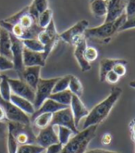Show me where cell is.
<instances>
[{
  "label": "cell",
  "mask_w": 135,
  "mask_h": 153,
  "mask_svg": "<svg viewBox=\"0 0 135 153\" xmlns=\"http://www.w3.org/2000/svg\"><path fill=\"white\" fill-rule=\"evenodd\" d=\"M121 94V88L118 86H113L109 95L100 103L95 105L91 111H89L88 115L85 117L83 128L85 129L89 126H93V125H98L104 120H105L106 117L109 115L111 110L113 109L114 105L120 100Z\"/></svg>",
  "instance_id": "6da1fadb"
},
{
  "label": "cell",
  "mask_w": 135,
  "mask_h": 153,
  "mask_svg": "<svg viewBox=\"0 0 135 153\" xmlns=\"http://www.w3.org/2000/svg\"><path fill=\"white\" fill-rule=\"evenodd\" d=\"M97 126L98 125L89 126L75 134L63 147L61 153H84L90 141L95 137Z\"/></svg>",
  "instance_id": "7a4b0ae2"
},
{
  "label": "cell",
  "mask_w": 135,
  "mask_h": 153,
  "mask_svg": "<svg viewBox=\"0 0 135 153\" xmlns=\"http://www.w3.org/2000/svg\"><path fill=\"white\" fill-rule=\"evenodd\" d=\"M126 21V15L125 13L121 15L119 19H117L113 22H104L100 26L93 27V28H87L84 32L85 38H93V39H98L107 41L110 40V38L113 35L119 32V29L120 26L124 23Z\"/></svg>",
  "instance_id": "3957f363"
},
{
  "label": "cell",
  "mask_w": 135,
  "mask_h": 153,
  "mask_svg": "<svg viewBox=\"0 0 135 153\" xmlns=\"http://www.w3.org/2000/svg\"><path fill=\"white\" fill-rule=\"evenodd\" d=\"M37 39L44 45V49L43 52V55L44 59H47L50 53L57 46L59 39V33H58L56 29L55 22L52 20L51 22L44 28L37 36Z\"/></svg>",
  "instance_id": "277c9868"
},
{
  "label": "cell",
  "mask_w": 135,
  "mask_h": 153,
  "mask_svg": "<svg viewBox=\"0 0 135 153\" xmlns=\"http://www.w3.org/2000/svg\"><path fill=\"white\" fill-rule=\"evenodd\" d=\"M59 77L51 78V79H42L40 78L38 85L35 89V97L33 101L34 110H38L40 106L44 103V100L49 98L50 95L53 92V88Z\"/></svg>",
  "instance_id": "5b68a950"
},
{
  "label": "cell",
  "mask_w": 135,
  "mask_h": 153,
  "mask_svg": "<svg viewBox=\"0 0 135 153\" xmlns=\"http://www.w3.org/2000/svg\"><path fill=\"white\" fill-rule=\"evenodd\" d=\"M0 106L3 108L6 115V119L8 120V122L19 123L27 125L31 124L30 116L28 114H26L21 110H20L11 101H6L0 97Z\"/></svg>",
  "instance_id": "8992f818"
},
{
  "label": "cell",
  "mask_w": 135,
  "mask_h": 153,
  "mask_svg": "<svg viewBox=\"0 0 135 153\" xmlns=\"http://www.w3.org/2000/svg\"><path fill=\"white\" fill-rule=\"evenodd\" d=\"M88 26H89L88 21L86 20L80 21L77 23H75L73 26H71L68 30L59 33V39L71 45V46H74L80 38L84 36V32L88 28Z\"/></svg>",
  "instance_id": "52a82bcc"
},
{
  "label": "cell",
  "mask_w": 135,
  "mask_h": 153,
  "mask_svg": "<svg viewBox=\"0 0 135 153\" xmlns=\"http://www.w3.org/2000/svg\"><path fill=\"white\" fill-rule=\"evenodd\" d=\"M50 125H52V126L59 125V126L68 127L74 134H77L79 132L77 126L75 125L73 114L70 110L69 106L65 108V109H62V110H60L55 113H53L52 121H51Z\"/></svg>",
  "instance_id": "ba28073f"
},
{
  "label": "cell",
  "mask_w": 135,
  "mask_h": 153,
  "mask_svg": "<svg viewBox=\"0 0 135 153\" xmlns=\"http://www.w3.org/2000/svg\"><path fill=\"white\" fill-rule=\"evenodd\" d=\"M11 38V54H12V62L14 65V70L17 71L18 75H21L24 69L23 65V50L24 46L22 40L17 38L12 33H10Z\"/></svg>",
  "instance_id": "9c48e42d"
},
{
  "label": "cell",
  "mask_w": 135,
  "mask_h": 153,
  "mask_svg": "<svg viewBox=\"0 0 135 153\" xmlns=\"http://www.w3.org/2000/svg\"><path fill=\"white\" fill-rule=\"evenodd\" d=\"M7 81H8V83H10L12 94L21 97L25 98V100L33 103L34 97H35V90L34 89H32L30 85H28L21 79L8 78Z\"/></svg>",
  "instance_id": "30bf717a"
},
{
  "label": "cell",
  "mask_w": 135,
  "mask_h": 153,
  "mask_svg": "<svg viewBox=\"0 0 135 153\" xmlns=\"http://www.w3.org/2000/svg\"><path fill=\"white\" fill-rule=\"evenodd\" d=\"M56 143H58V139L55 128L52 125H48L47 127L41 129L37 136H35V144L44 149Z\"/></svg>",
  "instance_id": "8fae6325"
},
{
  "label": "cell",
  "mask_w": 135,
  "mask_h": 153,
  "mask_svg": "<svg viewBox=\"0 0 135 153\" xmlns=\"http://www.w3.org/2000/svg\"><path fill=\"white\" fill-rule=\"evenodd\" d=\"M127 0H109L107 1V12L104 22H113L125 13Z\"/></svg>",
  "instance_id": "7c38bea8"
},
{
  "label": "cell",
  "mask_w": 135,
  "mask_h": 153,
  "mask_svg": "<svg viewBox=\"0 0 135 153\" xmlns=\"http://www.w3.org/2000/svg\"><path fill=\"white\" fill-rule=\"evenodd\" d=\"M74 57L78 64L83 71H88L91 70V63L88 62L84 57V52L87 48V42L85 36H83L74 45Z\"/></svg>",
  "instance_id": "4fadbf2b"
},
{
  "label": "cell",
  "mask_w": 135,
  "mask_h": 153,
  "mask_svg": "<svg viewBox=\"0 0 135 153\" xmlns=\"http://www.w3.org/2000/svg\"><path fill=\"white\" fill-rule=\"evenodd\" d=\"M41 67L40 66H32V67H24L21 74L19 76L21 80L30 85L32 89H36L38 82L40 80Z\"/></svg>",
  "instance_id": "5bb4252c"
},
{
  "label": "cell",
  "mask_w": 135,
  "mask_h": 153,
  "mask_svg": "<svg viewBox=\"0 0 135 153\" xmlns=\"http://www.w3.org/2000/svg\"><path fill=\"white\" fill-rule=\"evenodd\" d=\"M69 108L73 114L75 125L78 127V125H79L80 122L82 121V119L85 118V117L88 115L89 110L84 106L83 101L80 100V97H79L75 95H73L72 98H71Z\"/></svg>",
  "instance_id": "9a60e30c"
},
{
  "label": "cell",
  "mask_w": 135,
  "mask_h": 153,
  "mask_svg": "<svg viewBox=\"0 0 135 153\" xmlns=\"http://www.w3.org/2000/svg\"><path fill=\"white\" fill-rule=\"evenodd\" d=\"M46 59L43 52H34L24 48L23 50V65L24 67L40 66L41 68L46 65Z\"/></svg>",
  "instance_id": "2e32d148"
},
{
  "label": "cell",
  "mask_w": 135,
  "mask_h": 153,
  "mask_svg": "<svg viewBox=\"0 0 135 153\" xmlns=\"http://www.w3.org/2000/svg\"><path fill=\"white\" fill-rule=\"evenodd\" d=\"M69 106H65V105H62L60 103H58L56 101H54L50 98H47L46 100H44V103L40 106V108L38 110H36L34 111V113L30 117L31 119V123H32V121L35 118V117H37L38 115L42 114V113H55L62 109H65Z\"/></svg>",
  "instance_id": "e0dca14e"
},
{
  "label": "cell",
  "mask_w": 135,
  "mask_h": 153,
  "mask_svg": "<svg viewBox=\"0 0 135 153\" xmlns=\"http://www.w3.org/2000/svg\"><path fill=\"white\" fill-rule=\"evenodd\" d=\"M119 63L127 64V60L120 59H108L105 58L103 59L100 61V65H99V80L100 82H105V75L113 70V68Z\"/></svg>",
  "instance_id": "ac0fdd59"
},
{
  "label": "cell",
  "mask_w": 135,
  "mask_h": 153,
  "mask_svg": "<svg viewBox=\"0 0 135 153\" xmlns=\"http://www.w3.org/2000/svg\"><path fill=\"white\" fill-rule=\"evenodd\" d=\"M0 55L12 60L10 33L2 27H0Z\"/></svg>",
  "instance_id": "d6986e66"
},
{
  "label": "cell",
  "mask_w": 135,
  "mask_h": 153,
  "mask_svg": "<svg viewBox=\"0 0 135 153\" xmlns=\"http://www.w3.org/2000/svg\"><path fill=\"white\" fill-rule=\"evenodd\" d=\"M10 101L16 105L18 108H19L20 110H21L22 111H24L26 114L28 115H32L35 111L34 110V107H33V104L29 101L25 100V98L21 97H19L17 95H14V94H11L10 96Z\"/></svg>",
  "instance_id": "ffe728a7"
},
{
  "label": "cell",
  "mask_w": 135,
  "mask_h": 153,
  "mask_svg": "<svg viewBox=\"0 0 135 153\" xmlns=\"http://www.w3.org/2000/svg\"><path fill=\"white\" fill-rule=\"evenodd\" d=\"M47 8H48L47 0H33L32 3L30 6H28V12L37 21L39 15L44 10H46Z\"/></svg>",
  "instance_id": "44dd1931"
},
{
  "label": "cell",
  "mask_w": 135,
  "mask_h": 153,
  "mask_svg": "<svg viewBox=\"0 0 135 153\" xmlns=\"http://www.w3.org/2000/svg\"><path fill=\"white\" fill-rule=\"evenodd\" d=\"M90 8L94 16L97 18L105 17L107 12V1L105 0H92Z\"/></svg>",
  "instance_id": "7402d4cb"
},
{
  "label": "cell",
  "mask_w": 135,
  "mask_h": 153,
  "mask_svg": "<svg viewBox=\"0 0 135 153\" xmlns=\"http://www.w3.org/2000/svg\"><path fill=\"white\" fill-rule=\"evenodd\" d=\"M73 94L71 93L69 89L65 90V91H61L58 93H53L50 95L49 98L58 103H60L65 106H69L71 102V98H72Z\"/></svg>",
  "instance_id": "603a6c76"
},
{
  "label": "cell",
  "mask_w": 135,
  "mask_h": 153,
  "mask_svg": "<svg viewBox=\"0 0 135 153\" xmlns=\"http://www.w3.org/2000/svg\"><path fill=\"white\" fill-rule=\"evenodd\" d=\"M55 131L57 133L58 139L60 144H62L63 146H65L66 144L69 142L70 137H72V134H75L69 128L65 127V126H59V125H55L54 126Z\"/></svg>",
  "instance_id": "cb8c5ba5"
},
{
  "label": "cell",
  "mask_w": 135,
  "mask_h": 153,
  "mask_svg": "<svg viewBox=\"0 0 135 153\" xmlns=\"http://www.w3.org/2000/svg\"><path fill=\"white\" fill-rule=\"evenodd\" d=\"M52 113H42L32 121V123L39 130L44 129L50 125L52 121Z\"/></svg>",
  "instance_id": "d4e9b609"
},
{
  "label": "cell",
  "mask_w": 135,
  "mask_h": 153,
  "mask_svg": "<svg viewBox=\"0 0 135 153\" xmlns=\"http://www.w3.org/2000/svg\"><path fill=\"white\" fill-rule=\"evenodd\" d=\"M7 79L8 77L7 75H2L1 79H0L1 80V82H0V97L6 101H10V96L12 93Z\"/></svg>",
  "instance_id": "484cf974"
},
{
  "label": "cell",
  "mask_w": 135,
  "mask_h": 153,
  "mask_svg": "<svg viewBox=\"0 0 135 153\" xmlns=\"http://www.w3.org/2000/svg\"><path fill=\"white\" fill-rule=\"evenodd\" d=\"M69 90L73 95L80 97L83 93V84L80 83V81L74 75H71L69 84Z\"/></svg>",
  "instance_id": "4316f807"
},
{
  "label": "cell",
  "mask_w": 135,
  "mask_h": 153,
  "mask_svg": "<svg viewBox=\"0 0 135 153\" xmlns=\"http://www.w3.org/2000/svg\"><path fill=\"white\" fill-rule=\"evenodd\" d=\"M46 149L37 145V144H24L19 145L17 153H44Z\"/></svg>",
  "instance_id": "83f0119b"
},
{
  "label": "cell",
  "mask_w": 135,
  "mask_h": 153,
  "mask_svg": "<svg viewBox=\"0 0 135 153\" xmlns=\"http://www.w3.org/2000/svg\"><path fill=\"white\" fill-rule=\"evenodd\" d=\"M22 44L25 48L29 49L31 51L34 52H44V45L37 39V38H33V39H24L22 40Z\"/></svg>",
  "instance_id": "f1b7e54d"
},
{
  "label": "cell",
  "mask_w": 135,
  "mask_h": 153,
  "mask_svg": "<svg viewBox=\"0 0 135 153\" xmlns=\"http://www.w3.org/2000/svg\"><path fill=\"white\" fill-rule=\"evenodd\" d=\"M52 20H53V11L51 8L48 7L46 10H44L39 15L37 22L41 28L44 29L51 22Z\"/></svg>",
  "instance_id": "f546056e"
},
{
  "label": "cell",
  "mask_w": 135,
  "mask_h": 153,
  "mask_svg": "<svg viewBox=\"0 0 135 153\" xmlns=\"http://www.w3.org/2000/svg\"><path fill=\"white\" fill-rule=\"evenodd\" d=\"M71 75H66L58 78L57 81V83L55 84V86L53 88V93H58L61 91H65V90L69 89V80H70Z\"/></svg>",
  "instance_id": "4dcf8cb0"
},
{
  "label": "cell",
  "mask_w": 135,
  "mask_h": 153,
  "mask_svg": "<svg viewBox=\"0 0 135 153\" xmlns=\"http://www.w3.org/2000/svg\"><path fill=\"white\" fill-rule=\"evenodd\" d=\"M7 151L8 153H17L19 144L17 143V140L12 134L11 130L7 128Z\"/></svg>",
  "instance_id": "1f68e13d"
},
{
  "label": "cell",
  "mask_w": 135,
  "mask_h": 153,
  "mask_svg": "<svg viewBox=\"0 0 135 153\" xmlns=\"http://www.w3.org/2000/svg\"><path fill=\"white\" fill-rule=\"evenodd\" d=\"M84 57L88 62L91 63L92 61H94L98 58V51L95 48L87 47L84 52Z\"/></svg>",
  "instance_id": "d6a6232c"
},
{
  "label": "cell",
  "mask_w": 135,
  "mask_h": 153,
  "mask_svg": "<svg viewBox=\"0 0 135 153\" xmlns=\"http://www.w3.org/2000/svg\"><path fill=\"white\" fill-rule=\"evenodd\" d=\"M14 70V65L11 59L0 55V71Z\"/></svg>",
  "instance_id": "836d02e7"
},
{
  "label": "cell",
  "mask_w": 135,
  "mask_h": 153,
  "mask_svg": "<svg viewBox=\"0 0 135 153\" xmlns=\"http://www.w3.org/2000/svg\"><path fill=\"white\" fill-rule=\"evenodd\" d=\"M126 19H131L135 17V0H127L125 7Z\"/></svg>",
  "instance_id": "e575fe53"
},
{
  "label": "cell",
  "mask_w": 135,
  "mask_h": 153,
  "mask_svg": "<svg viewBox=\"0 0 135 153\" xmlns=\"http://www.w3.org/2000/svg\"><path fill=\"white\" fill-rule=\"evenodd\" d=\"M135 28V17H132L131 19H126L124 23L120 26V28L119 29V32L122 31H127L130 29Z\"/></svg>",
  "instance_id": "d590c367"
},
{
  "label": "cell",
  "mask_w": 135,
  "mask_h": 153,
  "mask_svg": "<svg viewBox=\"0 0 135 153\" xmlns=\"http://www.w3.org/2000/svg\"><path fill=\"white\" fill-rule=\"evenodd\" d=\"M63 147L64 146H63L62 144H60L59 142L53 144V145H50L49 147L46 149V153H61Z\"/></svg>",
  "instance_id": "8d00e7d4"
},
{
  "label": "cell",
  "mask_w": 135,
  "mask_h": 153,
  "mask_svg": "<svg viewBox=\"0 0 135 153\" xmlns=\"http://www.w3.org/2000/svg\"><path fill=\"white\" fill-rule=\"evenodd\" d=\"M120 78V77L118 74H117L115 71H109V73L105 75V82H107V83H109V84H116V83L119 82Z\"/></svg>",
  "instance_id": "74e56055"
},
{
  "label": "cell",
  "mask_w": 135,
  "mask_h": 153,
  "mask_svg": "<svg viewBox=\"0 0 135 153\" xmlns=\"http://www.w3.org/2000/svg\"><path fill=\"white\" fill-rule=\"evenodd\" d=\"M113 71H115V73L118 74L120 77L121 76H124L126 74V73H127V68H126V64H123V63H119L117 64L113 70Z\"/></svg>",
  "instance_id": "f35d334b"
},
{
  "label": "cell",
  "mask_w": 135,
  "mask_h": 153,
  "mask_svg": "<svg viewBox=\"0 0 135 153\" xmlns=\"http://www.w3.org/2000/svg\"><path fill=\"white\" fill-rule=\"evenodd\" d=\"M112 141V136L108 133H105L101 138V142L103 145H109Z\"/></svg>",
  "instance_id": "ab89813d"
},
{
  "label": "cell",
  "mask_w": 135,
  "mask_h": 153,
  "mask_svg": "<svg viewBox=\"0 0 135 153\" xmlns=\"http://www.w3.org/2000/svg\"><path fill=\"white\" fill-rule=\"evenodd\" d=\"M84 153H120V152L111 151V150H105V149H95L86 150Z\"/></svg>",
  "instance_id": "60d3db41"
},
{
  "label": "cell",
  "mask_w": 135,
  "mask_h": 153,
  "mask_svg": "<svg viewBox=\"0 0 135 153\" xmlns=\"http://www.w3.org/2000/svg\"><path fill=\"white\" fill-rule=\"evenodd\" d=\"M7 130V123L6 122H0V136H3Z\"/></svg>",
  "instance_id": "b9f144b4"
},
{
  "label": "cell",
  "mask_w": 135,
  "mask_h": 153,
  "mask_svg": "<svg viewBox=\"0 0 135 153\" xmlns=\"http://www.w3.org/2000/svg\"><path fill=\"white\" fill-rule=\"evenodd\" d=\"M6 119V115H5V111L3 110V108L0 106V122H5Z\"/></svg>",
  "instance_id": "7bdbcfd3"
},
{
  "label": "cell",
  "mask_w": 135,
  "mask_h": 153,
  "mask_svg": "<svg viewBox=\"0 0 135 153\" xmlns=\"http://www.w3.org/2000/svg\"><path fill=\"white\" fill-rule=\"evenodd\" d=\"M129 85H130V86H131V87H132V88H134V89H135V81H131V82Z\"/></svg>",
  "instance_id": "ee69618b"
},
{
  "label": "cell",
  "mask_w": 135,
  "mask_h": 153,
  "mask_svg": "<svg viewBox=\"0 0 135 153\" xmlns=\"http://www.w3.org/2000/svg\"><path fill=\"white\" fill-rule=\"evenodd\" d=\"M131 130H132V133H135V123H132Z\"/></svg>",
  "instance_id": "f6af8a7d"
},
{
  "label": "cell",
  "mask_w": 135,
  "mask_h": 153,
  "mask_svg": "<svg viewBox=\"0 0 135 153\" xmlns=\"http://www.w3.org/2000/svg\"><path fill=\"white\" fill-rule=\"evenodd\" d=\"M1 76H2V75H1V74H0V79H1Z\"/></svg>",
  "instance_id": "bcb514c9"
},
{
  "label": "cell",
  "mask_w": 135,
  "mask_h": 153,
  "mask_svg": "<svg viewBox=\"0 0 135 153\" xmlns=\"http://www.w3.org/2000/svg\"><path fill=\"white\" fill-rule=\"evenodd\" d=\"M105 1H109V0H105Z\"/></svg>",
  "instance_id": "7dc6e473"
},
{
  "label": "cell",
  "mask_w": 135,
  "mask_h": 153,
  "mask_svg": "<svg viewBox=\"0 0 135 153\" xmlns=\"http://www.w3.org/2000/svg\"><path fill=\"white\" fill-rule=\"evenodd\" d=\"M134 144H135V142H134Z\"/></svg>",
  "instance_id": "c3c4849f"
}]
</instances>
